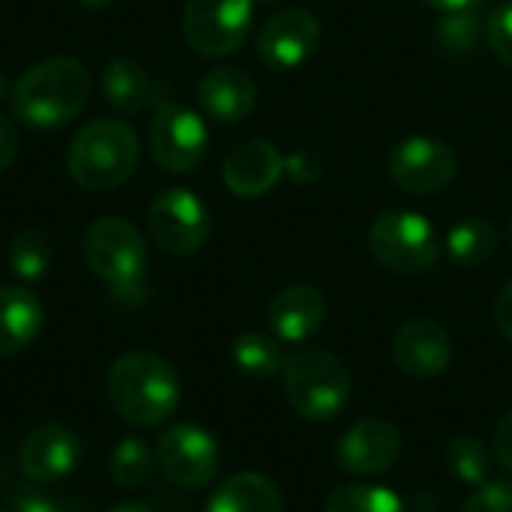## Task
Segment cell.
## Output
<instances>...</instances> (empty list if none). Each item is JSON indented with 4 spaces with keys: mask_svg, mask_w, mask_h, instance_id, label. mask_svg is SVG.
I'll return each instance as SVG.
<instances>
[{
    "mask_svg": "<svg viewBox=\"0 0 512 512\" xmlns=\"http://www.w3.org/2000/svg\"><path fill=\"white\" fill-rule=\"evenodd\" d=\"M111 512H153L147 504H138V501H126V504H117Z\"/></svg>",
    "mask_w": 512,
    "mask_h": 512,
    "instance_id": "obj_36",
    "label": "cell"
},
{
    "mask_svg": "<svg viewBox=\"0 0 512 512\" xmlns=\"http://www.w3.org/2000/svg\"><path fill=\"white\" fill-rule=\"evenodd\" d=\"M3 93H6V81H3V75H0V99H3Z\"/></svg>",
    "mask_w": 512,
    "mask_h": 512,
    "instance_id": "obj_38",
    "label": "cell"
},
{
    "mask_svg": "<svg viewBox=\"0 0 512 512\" xmlns=\"http://www.w3.org/2000/svg\"><path fill=\"white\" fill-rule=\"evenodd\" d=\"M486 36V21L477 9L471 12H447V18L435 27V45L447 57H471L477 54L480 42Z\"/></svg>",
    "mask_w": 512,
    "mask_h": 512,
    "instance_id": "obj_23",
    "label": "cell"
},
{
    "mask_svg": "<svg viewBox=\"0 0 512 512\" xmlns=\"http://www.w3.org/2000/svg\"><path fill=\"white\" fill-rule=\"evenodd\" d=\"M138 138L123 120L99 117L87 123L69 144V177L90 192H105L126 183L138 168Z\"/></svg>",
    "mask_w": 512,
    "mask_h": 512,
    "instance_id": "obj_3",
    "label": "cell"
},
{
    "mask_svg": "<svg viewBox=\"0 0 512 512\" xmlns=\"http://www.w3.org/2000/svg\"><path fill=\"white\" fill-rule=\"evenodd\" d=\"M204 512H285V504L273 480L255 471H243L210 495Z\"/></svg>",
    "mask_w": 512,
    "mask_h": 512,
    "instance_id": "obj_20",
    "label": "cell"
},
{
    "mask_svg": "<svg viewBox=\"0 0 512 512\" xmlns=\"http://www.w3.org/2000/svg\"><path fill=\"white\" fill-rule=\"evenodd\" d=\"M285 396L303 420L330 423L351 399V375L336 354L306 348L285 363Z\"/></svg>",
    "mask_w": 512,
    "mask_h": 512,
    "instance_id": "obj_5",
    "label": "cell"
},
{
    "mask_svg": "<svg viewBox=\"0 0 512 512\" xmlns=\"http://www.w3.org/2000/svg\"><path fill=\"white\" fill-rule=\"evenodd\" d=\"M153 240L171 255H195L210 237V213L189 189H165L147 210Z\"/></svg>",
    "mask_w": 512,
    "mask_h": 512,
    "instance_id": "obj_10",
    "label": "cell"
},
{
    "mask_svg": "<svg viewBox=\"0 0 512 512\" xmlns=\"http://www.w3.org/2000/svg\"><path fill=\"white\" fill-rule=\"evenodd\" d=\"M78 456H81L78 438L66 426L42 423L24 438L18 453V468L33 483H57L75 471Z\"/></svg>",
    "mask_w": 512,
    "mask_h": 512,
    "instance_id": "obj_15",
    "label": "cell"
},
{
    "mask_svg": "<svg viewBox=\"0 0 512 512\" xmlns=\"http://www.w3.org/2000/svg\"><path fill=\"white\" fill-rule=\"evenodd\" d=\"M396 366L420 381L441 378L450 369L453 360V339L450 333L429 318H411L405 321L390 342Z\"/></svg>",
    "mask_w": 512,
    "mask_h": 512,
    "instance_id": "obj_12",
    "label": "cell"
},
{
    "mask_svg": "<svg viewBox=\"0 0 512 512\" xmlns=\"http://www.w3.org/2000/svg\"><path fill=\"white\" fill-rule=\"evenodd\" d=\"M45 309L30 288L0 285V357L24 351L42 330Z\"/></svg>",
    "mask_w": 512,
    "mask_h": 512,
    "instance_id": "obj_19",
    "label": "cell"
},
{
    "mask_svg": "<svg viewBox=\"0 0 512 512\" xmlns=\"http://www.w3.org/2000/svg\"><path fill=\"white\" fill-rule=\"evenodd\" d=\"M156 471V456L141 438H123L111 450V477L123 489H138L144 486Z\"/></svg>",
    "mask_w": 512,
    "mask_h": 512,
    "instance_id": "obj_25",
    "label": "cell"
},
{
    "mask_svg": "<svg viewBox=\"0 0 512 512\" xmlns=\"http://www.w3.org/2000/svg\"><path fill=\"white\" fill-rule=\"evenodd\" d=\"M369 249L381 267L402 276H417L435 267L441 240L426 216L411 210H390L372 222Z\"/></svg>",
    "mask_w": 512,
    "mask_h": 512,
    "instance_id": "obj_6",
    "label": "cell"
},
{
    "mask_svg": "<svg viewBox=\"0 0 512 512\" xmlns=\"http://www.w3.org/2000/svg\"><path fill=\"white\" fill-rule=\"evenodd\" d=\"M324 512H408L405 501L384 486H342L327 498Z\"/></svg>",
    "mask_w": 512,
    "mask_h": 512,
    "instance_id": "obj_26",
    "label": "cell"
},
{
    "mask_svg": "<svg viewBox=\"0 0 512 512\" xmlns=\"http://www.w3.org/2000/svg\"><path fill=\"white\" fill-rule=\"evenodd\" d=\"M426 6L438 9V12H471V9H480L483 0H423Z\"/></svg>",
    "mask_w": 512,
    "mask_h": 512,
    "instance_id": "obj_35",
    "label": "cell"
},
{
    "mask_svg": "<svg viewBox=\"0 0 512 512\" xmlns=\"http://www.w3.org/2000/svg\"><path fill=\"white\" fill-rule=\"evenodd\" d=\"M510 246H512V219H510Z\"/></svg>",
    "mask_w": 512,
    "mask_h": 512,
    "instance_id": "obj_39",
    "label": "cell"
},
{
    "mask_svg": "<svg viewBox=\"0 0 512 512\" xmlns=\"http://www.w3.org/2000/svg\"><path fill=\"white\" fill-rule=\"evenodd\" d=\"M402 453V438L399 429L387 420L366 417L357 420L339 441L336 459L348 474L357 477H378L396 465Z\"/></svg>",
    "mask_w": 512,
    "mask_h": 512,
    "instance_id": "obj_14",
    "label": "cell"
},
{
    "mask_svg": "<svg viewBox=\"0 0 512 512\" xmlns=\"http://www.w3.org/2000/svg\"><path fill=\"white\" fill-rule=\"evenodd\" d=\"M0 512H3V510H0Z\"/></svg>",
    "mask_w": 512,
    "mask_h": 512,
    "instance_id": "obj_41",
    "label": "cell"
},
{
    "mask_svg": "<svg viewBox=\"0 0 512 512\" xmlns=\"http://www.w3.org/2000/svg\"><path fill=\"white\" fill-rule=\"evenodd\" d=\"M447 468L453 471L456 480H462L468 486H483V483H489L492 453H489V447L480 438L459 435L447 447Z\"/></svg>",
    "mask_w": 512,
    "mask_h": 512,
    "instance_id": "obj_27",
    "label": "cell"
},
{
    "mask_svg": "<svg viewBox=\"0 0 512 512\" xmlns=\"http://www.w3.org/2000/svg\"><path fill=\"white\" fill-rule=\"evenodd\" d=\"M108 396L114 411L141 429H153L180 405V378L174 366L150 351H132L114 360L108 372Z\"/></svg>",
    "mask_w": 512,
    "mask_h": 512,
    "instance_id": "obj_2",
    "label": "cell"
},
{
    "mask_svg": "<svg viewBox=\"0 0 512 512\" xmlns=\"http://www.w3.org/2000/svg\"><path fill=\"white\" fill-rule=\"evenodd\" d=\"M15 153H18V132L6 117H0V174L12 165Z\"/></svg>",
    "mask_w": 512,
    "mask_h": 512,
    "instance_id": "obj_33",
    "label": "cell"
},
{
    "mask_svg": "<svg viewBox=\"0 0 512 512\" xmlns=\"http://www.w3.org/2000/svg\"><path fill=\"white\" fill-rule=\"evenodd\" d=\"M495 456H498L501 468L512 474V411L504 414V420L495 429Z\"/></svg>",
    "mask_w": 512,
    "mask_h": 512,
    "instance_id": "obj_32",
    "label": "cell"
},
{
    "mask_svg": "<svg viewBox=\"0 0 512 512\" xmlns=\"http://www.w3.org/2000/svg\"><path fill=\"white\" fill-rule=\"evenodd\" d=\"M486 39H489V48L498 54V60L512 66V3H501L492 9L486 21Z\"/></svg>",
    "mask_w": 512,
    "mask_h": 512,
    "instance_id": "obj_29",
    "label": "cell"
},
{
    "mask_svg": "<svg viewBox=\"0 0 512 512\" xmlns=\"http://www.w3.org/2000/svg\"><path fill=\"white\" fill-rule=\"evenodd\" d=\"M81 6H87V9H102V6H108L111 0H78Z\"/></svg>",
    "mask_w": 512,
    "mask_h": 512,
    "instance_id": "obj_37",
    "label": "cell"
},
{
    "mask_svg": "<svg viewBox=\"0 0 512 512\" xmlns=\"http://www.w3.org/2000/svg\"><path fill=\"white\" fill-rule=\"evenodd\" d=\"M321 42V21L309 9H282L258 33V57L273 69L306 63Z\"/></svg>",
    "mask_w": 512,
    "mask_h": 512,
    "instance_id": "obj_13",
    "label": "cell"
},
{
    "mask_svg": "<svg viewBox=\"0 0 512 512\" xmlns=\"http://www.w3.org/2000/svg\"><path fill=\"white\" fill-rule=\"evenodd\" d=\"M198 99L207 117L219 123H240L255 108V81L237 66H219L201 78Z\"/></svg>",
    "mask_w": 512,
    "mask_h": 512,
    "instance_id": "obj_18",
    "label": "cell"
},
{
    "mask_svg": "<svg viewBox=\"0 0 512 512\" xmlns=\"http://www.w3.org/2000/svg\"><path fill=\"white\" fill-rule=\"evenodd\" d=\"M51 267V243L39 231H21L9 243V270L21 282H39Z\"/></svg>",
    "mask_w": 512,
    "mask_h": 512,
    "instance_id": "obj_28",
    "label": "cell"
},
{
    "mask_svg": "<svg viewBox=\"0 0 512 512\" xmlns=\"http://www.w3.org/2000/svg\"><path fill=\"white\" fill-rule=\"evenodd\" d=\"M261 3H276V0H261Z\"/></svg>",
    "mask_w": 512,
    "mask_h": 512,
    "instance_id": "obj_40",
    "label": "cell"
},
{
    "mask_svg": "<svg viewBox=\"0 0 512 512\" xmlns=\"http://www.w3.org/2000/svg\"><path fill=\"white\" fill-rule=\"evenodd\" d=\"M81 252L93 276H99L117 300L138 303L144 297L147 243L132 222L117 216L96 219L84 231Z\"/></svg>",
    "mask_w": 512,
    "mask_h": 512,
    "instance_id": "obj_4",
    "label": "cell"
},
{
    "mask_svg": "<svg viewBox=\"0 0 512 512\" xmlns=\"http://www.w3.org/2000/svg\"><path fill=\"white\" fill-rule=\"evenodd\" d=\"M150 150L165 171L186 174L198 168L207 153V126L192 108L174 99H156V114L150 120Z\"/></svg>",
    "mask_w": 512,
    "mask_h": 512,
    "instance_id": "obj_8",
    "label": "cell"
},
{
    "mask_svg": "<svg viewBox=\"0 0 512 512\" xmlns=\"http://www.w3.org/2000/svg\"><path fill=\"white\" fill-rule=\"evenodd\" d=\"M219 444L216 438L192 423H177L165 429L156 444L159 471L180 489H204L219 474Z\"/></svg>",
    "mask_w": 512,
    "mask_h": 512,
    "instance_id": "obj_9",
    "label": "cell"
},
{
    "mask_svg": "<svg viewBox=\"0 0 512 512\" xmlns=\"http://www.w3.org/2000/svg\"><path fill=\"white\" fill-rule=\"evenodd\" d=\"M12 512H87L84 507L72 504V501H60L51 498L39 489H15L12 495Z\"/></svg>",
    "mask_w": 512,
    "mask_h": 512,
    "instance_id": "obj_31",
    "label": "cell"
},
{
    "mask_svg": "<svg viewBox=\"0 0 512 512\" xmlns=\"http://www.w3.org/2000/svg\"><path fill=\"white\" fill-rule=\"evenodd\" d=\"M387 171L396 186L414 195H432L450 186L459 171V156L447 141L414 135L399 141L387 156Z\"/></svg>",
    "mask_w": 512,
    "mask_h": 512,
    "instance_id": "obj_11",
    "label": "cell"
},
{
    "mask_svg": "<svg viewBox=\"0 0 512 512\" xmlns=\"http://www.w3.org/2000/svg\"><path fill=\"white\" fill-rule=\"evenodd\" d=\"M255 0H189L183 9L186 42L204 57H225L243 45Z\"/></svg>",
    "mask_w": 512,
    "mask_h": 512,
    "instance_id": "obj_7",
    "label": "cell"
},
{
    "mask_svg": "<svg viewBox=\"0 0 512 512\" xmlns=\"http://www.w3.org/2000/svg\"><path fill=\"white\" fill-rule=\"evenodd\" d=\"M462 512H512V483L495 480L477 486V492H471Z\"/></svg>",
    "mask_w": 512,
    "mask_h": 512,
    "instance_id": "obj_30",
    "label": "cell"
},
{
    "mask_svg": "<svg viewBox=\"0 0 512 512\" xmlns=\"http://www.w3.org/2000/svg\"><path fill=\"white\" fill-rule=\"evenodd\" d=\"M234 363L240 372L249 378H273L285 372V357H282V342L267 333H243L234 342Z\"/></svg>",
    "mask_w": 512,
    "mask_h": 512,
    "instance_id": "obj_24",
    "label": "cell"
},
{
    "mask_svg": "<svg viewBox=\"0 0 512 512\" xmlns=\"http://www.w3.org/2000/svg\"><path fill=\"white\" fill-rule=\"evenodd\" d=\"M327 318L324 294L315 285H288L282 288L267 309V324L279 342L300 345L312 339Z\"/></svg>",
    "mask_w": 512,
    "mask_h": 512,
    "instance_id": "obj_17",
    "label": "cell"
},
{
    "mask_svg": "<svg viewBox=\"0 0 512 512\" xmlns=\"http://www.w3.org/2000/svg\"><path fill=\"white\" fill-rule=\"evenodd\" d=\"M102 96L111 108L123 114H135L153 99V84L141 63L120 57V60H111L102 72Z\"/></svg>",
    "mask_w": 512,
    "mask_h": 512,
    "instance_id": "obj_21",
    "label": "cell"
},
{
    "mask_svg": "<svg viewBox=\"0 0 512 512\" xmlns=\"http://www.w3.org/2000/svg\"><path fill=\"white\" fill-rule=\"evenodd\" d=\"M447 252L462 267H480L489 264L498 252V231L489 219H465L450 228L447 234Z\"/></svg>",
    "mask_w": 512,
    "mask_h": 512,
    "instance_id": "obj_22",
    "label": "cell"
},
{
    "mask_svg": "<svg viewBox=\"0 0 512 512\" xmlns=\"http://www.w3.org/2000/svg\"><path fill=\"white\" fill-rule=\"evenodd\" d=\"M285 174V156L273 141L255 138L234 147L222 165V180L237 198L267 195Z\"/></svg>",
    "mask_w": 512,
    "mask_h": 512,
    "instance_id": "obj_16",
    "label": "cell"
},
{
    "mask_svg": "<svg viewBox=\"0 0 512 512\" xmlns=\"http://www.w3.org/2000/svg\"><path fill=\"white\" fill-rule=\"evenodd\" d=\"M495 321H498L501 333L512 342V279L501 288V294L495 300Z\"/></svg>",
    "mask_w": 512,
    "mask_h": 512,
    "instance_id": "obj_34",
    "label": "cell"
},
{
    "mask_svg": "<svg viewBox=\"0 0 512 512\" xmlns=\"http://www.w3.org/2000/svg\"><path fill=\"white\" fill-rule=\"evenodd\" d=\"M90 99V72L75 57H48L30 66L12 90V114L33 129H57Z\"/></svg>",
    "mask_w": 512,
    "mask_h": 512,
    "instance_id": "obj_1",
    "label": "cell"
}]
</instances>
